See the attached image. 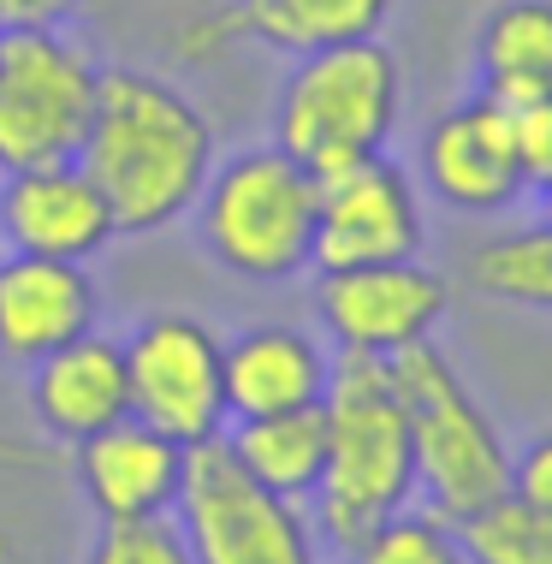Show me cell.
Returning <instances> with one entry per match:
<instances>
[{
	"mask_svg": "<svg viewBox=\"0 0 552 564\" xmlns=\"http://www.w3.org/2000/svg\"><path fill=\"white\" fill-rule=\"evenodd\" d=\"M78 0H0V36L12 30H59Z\"/></svg>",
	"mask_w": 552,
	"mask_h": 564,
	"instance_id": "obj_26",
	"label": "cell"
},
{
	"mask_svg": "<svg viewBox=\"0 0 552 564\" xmlns=\"http://www.w3.org/2000/svg\"><path fill=\"white\" fill-rule=\"evenodd\" d=\"M30 410L59 446L101 434L107 422L131 416V380H126V339L84 333V339L48 350L30 362Z\"/></svg>",
	"mask_w": 552,
	"mask_h": 564,
	"instance_id": "obj_16",
	"label": "cell"
},
{
	"mask_svg": "<svg viewBox=\"0 0 552 564\" xmlns=\"http://www.w3.org/2000/svg\"><path fill=\"white\" fill-rule=\"evenodd\" d=\"M119 226L107 215L96 178L78 161L24 166L0 185V238L19 256H54V262H89Z\"/></svg>",
	"mask_w": 552,
	"mask_h": 564,
	"instance_id": "obj_13",
	"label": "cell"
},
{
	"mask_svg": "<svg viewBox=\"0 0 552 564\" xmlns=\"http://www.w3.org/2000/svg\"><path fill=\"white\" fill-rule=\"evenodd\" d=\"M392 392L404 404L410 446H416V487L434 499L446 523H464L469 511L511 494V452L494 429L464 375L446 362L434 339H416L387 357Z\"/></svg>",
	"mask_w": 552,
	"mask_h": 564,
	"instance_id": "obj_4",
	"label": "cell"
},
{
	"mask_svg": "<svg viewBox=\"0 0 552 564\" xmlns=\"http://www.w3.org/2000/svg\"><path fill=\"white\" fill-rule=\"evenodd\" d=\"M481 96L534 101L552 96V0H499L475 30Z\"/></svg>",
	"mask_w": 552,
	"mask_h": 564,
	"instance_id": "obj_18",
	"label": "cell"
},
{
	"mask_svg": "<svg viewBox=\"0 0 552 564\" xmlns=\"http://www.w3.org/2000/svg\"><path fill=\"white\" fill-rule=\"evenodd\" d=\"M422 178L457 215H499L529 191L511 143V108L494 96H469L446 108L422 137Z\"/></svg>",
	"mask_w": 552,
	"mask_h": 564,
	"instance_id": "obj_12",
	"label": "cell"
},
{
	"mask_svg": "<svg viewBox=\"0 0 552 564\" xmlns=\"http://www.w3.org/2000/svg\"><path fill=\"white\" fill-rule=\"evenodd\" d=\"M546 220H552V185H546Z\"/></svg>",
	"mask_w": 552,
	"mask_h": 564,
	"instance_id": "obj_29",
	"label": "cell"
},
{
	"mask_svg": "<svg viewBox=\"0 0 552 564\" xmlns=\"http://www.w3.org/2000/svg\"><path fill=\"white\" fill-rule=\"evenodd\" d=\"M452 303V285L434 268L410 262H368L327 268L315 285L321 327L333 333L339 357H392V350L427 339Z\"/></svg>",
	"mask_w": 552,
	"mask_h": 564,
	"instance_id": "obj_10",
	"label": "cell"
},
{
	"mask_svg": "<svg viewBox=\"0 0 552 564\" xmlns=\"http://www.w3.org/2000/svg\"><path fill=\"white\" fill-rule=\"evenodd\" d=\"M464 280L494 303H517V310L552 315V220L487 238L464 262Z\"/></svg>",
	"mask_w": 552,
	"mask_h": 564,
	"instance_id": "obj_20",
	"label": "cell"
},
{
	"mask_svg": "<svg viewBox=\"0 0 552 564\" xmlns=\"http://www.w3.org/2000/svg\"><path fill=\"white\" fill-rule=\"evenodd\" d=\"M78 166L96 178L119 232H161L203 196L214 173V126L184 89L137 66H101Z\"/></svg>",
	"mask_w": 552,
	"mask_h": 564,
	"instance_id": "obj_1",
	"label": "cell"
},
{
	"mask_svg": "<svg viewBox=\"0 0 552 564\" xmlns=\"http://www.w3.org/2000/svg\"><path fill=\"white\" fill-rule=\"evenodd\" d=\"M315 203L321 178L280 143L243 149L208 173L196 196V232L238 280H291L315 256Z\"/></svg>",
	"mask_w": 552,
	"mask_h": 564,
	"instance_id": "obj_5",
	"label": "cell"
},
{
	"mask_svg": "<svg viewBox=\"0 0 552 564\" xmlns=\"http://www.w3.org/2000/svg\"><path fill=\"white\" fill-rule=\"evenodd\" d=\"M101 66L59 30L0 36V173L78 161Z\"/></svg>",
	"mask_w": 552,
	"mask_h": 564,
	"instance_id": "obj_7",
	"label": "cell"
},
{
	"mask_svg": "<svg viewBox=\"0 0 552 564\" xmlns=\"http://www.w3.org/2000/svg\"><path fill=\"white\" fill-rule=\"evenodd\" d=\"M511 108V143H517V161H523V178L529 185H552V96H534V101H505Z\"/></svg>",
	"mask_w": 552,
	"mask_h": 564,
	"instance_id": "obj_24",
	"label": "cell"
},
{
	"mask_svg": "<svg viewBox=\"0 0 552 564\" xmlns=\"http://www.w3.org/2000/svg\"><path fill=\"white\" fill-rule=\"evenodd\" d=\"M226 446L262 487L285 499H310L321 464H327V416H321V404L280 410V416H243Z\"/></svg>",
	"mask_w": 552,
	"mask_h": 564,
	"instance_id": "obj_19",
	"label": "cell"
},
{
	"mask_svg": "<svg viewBox=\"0 0 552 564\" xmlns=\"http://www.w3.org/2000/svg\"><path fill=\"white\" fill-rule=\"evenodd\" d=\"M0 564H30V558L19 553V546H7V541H0Z\"/></svg>",
	"mask_w": 552,
	"mask_h": 564,
	"instance_id": "obj_28",
	"label": "cell"
},
{
	"mask_svg": "<svg viewBox=\"0 0 552 564\" xmlns=\"http://www.w3.org/2000/svg\"><path fill=\"white\" fill-rule=\"evenodd\" d=\"M392 19V0H214L208 12H196L191 24L173 36L184 59H220L238 42L273 54H321L339 42L380 36V24Z\"/></svg>",
	"mask_w": 552,
	"mask_h": 564,
	"instance_id": "obj_11",
	"label": "cell"
},
{
	"mask_svg": "<svg viewBox=\"0 0 552 564\" xmlns=\"http://www.w3.org/2000/svg\"><path fill=\"white\" fill-rule=\"evenodd\" d=\"M457 541L469 564H552V517L523 506L517 494H499L494 506L457 523Z\"/></svg>",
	"mask_w": 552,
	"mask_h": 564,
	"instance_id": "obj_21",
	"label": "cell"
},
{
	"mask_svg": "<svg viewBox=\"0 0 552 564\" xmlns=\"http://www.w3.org/2000/svg\"><path fill=\"white\" fill-rule=\"evenodd\" d=\"M511 494L534 506L541 517H552V429L534 434L523 452L511 457Z\"/></svg>",
	"mask_w": 552,
	"mask_h": 564,
	"instance_id": "obj_25",
	"label": "cell"
},
{
	"mask_svg": "<svg viewBox=\"0 0 552 564\" xmlns=\"http://www.w3.org/2000/svg\"><path fill=\"white\" fill-rule=\"evenodd\" d=\"M59 452L54 440H12L0 434V469H59Z\"/></svg>",
	"mask_w": 552,
	"mask_h": 564,
	"instance_id": "obj_27",
	"label": "cell"
},
{
	"mask_svg": "<svg viewBox=\"0 0 552 564\" xmlns=\"http://www.w3.org/2000/svg\"><path fill=\"white\" fill-rule=\"evenodd\" d=\"M84 564H191V546L166 517H119V523H101Z\"/></svg>",
	"mask_w": 552,
	"mask_h": 564,
	"instance_id": "obj_23",
	"label": "cell"
},
{
	"mask_svg": "<svg viewBox=\"0 0 552 564\" xmlns=\"http://www.w3.org/2000/svg\"><path fill=\"white\" fill-rule=\"evenodd\" d=\"M327 464L315 481V523L333 546H357L416 494V446L392 392L387 357H339L327 380Z\"/></svg>",
	"mask_w": 552,
	"mask_h": 564,
	"instance_id": "obj_2",
	"label": "cell"
},
{
	"mask_svg": "<svg viewBox=\"0 0 552 564\" xmlns=\"http://www.w3.org/2000/svg\"><path fill=\"white\" fill-rule=\"evenodd\" d=\"M173 511L191 564H315V541L297 499L256 481L220 434L203 446H184Z\"/></svg>",
	"mask_w": 552,
	"mask_h": 564,
	"instance_id": "obj_6",
	"label": "cell"
},
{
	"mask_svg": "<svg viewBox=\"0 0 552 564\" xmlns=\"http://www.w3.org/2000/svg\"><path fill=\"white\" fill-rule=\"evenodd\" d=\"M427 243L422 220V191L398 161L375 155L357 161L345 173L321 178L315 203V256L310 262L327 268H368V262H410Z\"/></svg>",
	"mask_w": 552,
	"mask_h": 564,
	"instance_id": "obj_9",
	"label": "cell"
},
{
	"mask_svg": "<svg viewBox=\"0 0 552 564\" xmlns=\"http://www.w3.org/2000/svg\"><path fill=\"white\" fill-rule=\"evenodd\" d=\"M226 339L196 315H149L126 339L131 416L173 434L178 446H203L226 429Z\"/></svg>",
	"mask_w": 552,
	"mask_h": 564,
	"instance_id": "obj_8",
	"label": "cell"
},
{
	"mask_svg": "<svg viewBox=\"0 0 552 564\" xmlns=\"http://www.w3.org/2000/svg\"><path fill=\"white\" fill-rule=\"evenodd\" d=\"M350 564H469L457 523L440 511H392L380 529L350 546Z\"/></svg>",
	"mask_w": 552,
	"mask_h": 564,
	"instance_id": "obj_22",
	"label": "cell"
},
{
	"mask_svg": "<svg viewBox=\"0 0 552 564\" xmlns=\"http://www.w3.org/2000/svg\"><path fill=\"white\" fill-rule=\"evenodd\" d=\"M72 464H78V487H84L89 506H96L101 523H119V517H166L178 499L184 446L173 434L149 429V422L119 416L101 434L78 440Z\"/></svg>",
	"mask_w": 552,
	"mask_h": 564,
	"instance_id": "obj_15",
	"label": "cell"
},
{
	"mask_svg": "<svg viewBox=\"0 0 552 564\" xmlns=\"http://www.w3.org/2000/svg\"><path fill=\"white\" fill-rule=\"evenodd\" d=\"M101 322V285L84 262L19 256L0 262V357L36 362L48 350L84 339Z\"/></svg>",
	"mask_w": 552,
	"mask_h": 564,
	"instance_id": "obj_14",
	"label": "cell"
},
{
	"mask_svg": "<svg viewBox=\"0 0 552 564\" xmlns=\"http://www.w3.org/2000/svg\"><path fill=\"white\" fill-rule=\"evenodd\" d=\"M398 108H404V78L387 42H339V48L303 54L285 72L273 101V143L315 178H333L357 161L387 155Z\"/></svg>",
	"mask_w": 552,
	"mask_h": 564,
	"instance_id": "obj_3",
	"label": "cell"
},
{
	"mask_svg": "<svg viewBox=\"0 0 552 564\" xmlns=\"http://www.w3.org/2000/svg\"><path fill=\"white\" fill-rule=\"evenodd\" d=\"M226 416H280L327 399L333 362L297 327H250L226 339Z\"/></svg>",
	"mask_w": 552,
	"mask_h": 564,
	"instance_id": "obj_17",
	"label": "cell"
}]
</instances>
